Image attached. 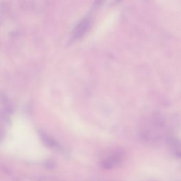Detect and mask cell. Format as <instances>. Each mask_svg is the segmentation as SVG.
<instances>
[{
	"mask_svg": "<svg viewBox=\"0 0 181 181\" xmlns=\"http://www.w3.org/2000/svg\"><path fill=\"white\" fill-rule=\"evenodd\" d=\"M122 161V154L116 152L104 158L100 163V166L103 169L111 170L120 166Z\"/></svg>",
	"mask_w": 181,
	"mask_h": 181,
	"instance_id": "6da1fadb",
	"label": "cell"
},
{
	"mask_svg": "<svg viewBox=\"0 0 181 181\" xmlns=\"http://www.w3.org/2000/svg\"><path fill=\"white\" fill-rule=\"evenodd\" d=\"M167 143L172 150L173 154L177 158H181V143L180 141L174 138H169L167 140Z\"/></svg>",
	"mask_w": 181,
	"mask_h": 181,
	"instance_id": "7a4b0ae2",
	"label": "cell"
},
{
	"mask_svg": "<svg viewBox=\"0 0 181 181\" xmlns=\"http://www.w3.org/2000/svg\"><path fill=\"white\" fill-rule=\"evenodd\" d=\"M90 25V20L88 18H85L82 20L76 27L74 32V38H79L82 37L87 32Z\"/></svg>",
	"mask_w": 181,
	"mask_h": 181,
	"instance_id": "3957f363",
	"label": "cell"
},
{
	"mask_svg": "<svg viewBox=\"0 0 181 181\" xmlns=\"http://www.w3.org/2000/svg\"><path fill=\"white\" fill-rule=\"evenodd\" d=\"M39 135L41 136V139L44 142V144L49 147H58L59 146L58 143L55 140H54L52 138L47 135L46 134L44 133L43 131H39Z\"/></svg>",
	"mask_w": 181,
	"mask_h": 181,
	"instance_id": "277c9868",
	"label": "cell"
},
{
	"mask_svg": "<svg viewBox=\"0 0 181 181\" xmlns=\"http://www.w3.org/2000/svg\"><path fill=\"white\" fill-rule=\"evenodd\" d=\"M45 167H47V168L49 169H52V168H54V167H55V163H54L53 161H47L45 163Z\"/></svg>",
	"mask_w": 181,
	"mask_h": 181,
	"instance_id": "5b68a950",
	"label": "cell"
},
{
	"mask_svg": "<svg viewBox=\"0 0 181 181\" xmlns=\"http://www.w3.org/2000/svg\"><path fill=\"white\" fill-rule=\"evenodd\" d=\"M4 137V132L2 130L0 129V141L3 139Z\"/></svg>",
	"mask_w": 181,
	"mask_h": 181,
	"instance_id": "8992f818",
	"label": "cell"
}]
</instances>
